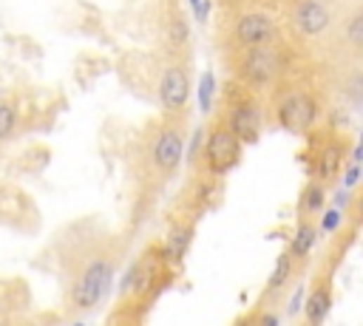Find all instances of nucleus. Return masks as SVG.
<instances>
[{
    "label": "nucleus",
    "mask_w": 363,
    "mask_h": 326,
    "mask_svg": "<svg viewBox=\"0 0 363 326\" xmlns=\"http://www.w3.org/2000/svg\"><path fill=\"white\" fill-rule=\"evenodd\" d=\"M173 37H176V40H187V26H185V23H176V26H173Z\"/></svg>",
    "instance_id": "4be33fe9"
},
{
    "label": "nucleus",
    "mask_w": 363,
    "mask_h": 326,
    "mask_svg": "<svg viewBox=\"0 0 363 326\" xmlns=\"http://www.w3.org/2000/svg\"><path fill=\"white\" fill-rule=\"evenodd\" d=\"M357 176H360V162H352L349 170H346V187H355Z\"/></svg>",
    "instance_id": "aec40b11"
},
{
    "label": "nucleus",
    "mask_w": 363,
    "mask_h": 326,
    "mask_svg": "<svg viewBox=\"0 0 363 326\" xmlns=\"http://www.w3.org/2000/svg\"><path fill=\"white\" fill-rule=\"evenodd\" d=\"M108 284H111V264H108V261H103V258L100 261H91V264L83 270L77 287H74V304L80 309L97 306L103 301Z\"/></svg>",
    "instance_id": "f257e3e1"
},
{
    "label": "nucleus",
    "mask_w": 363,
    "mask_h": 326,
    "mask_svg": "<svg viewBox=\"0 0 363 326\" xmlns=\"http://www.w3.org/2000/svg\"><path fill=\"white\" fill-rule=\"evenodd\" d=\"M360 37H363V15H355L352 23H349V40L360 43Z\"/></svg>",
    "instance_id": "a211bd4d"
},
{
    "label": "nucleus",
    "mask_w": 363,
    "mask_h": 326,
    "mask_svg": "<svg viewBox=\"0 0 363 326\" xmlns=\"http://www.w3.org/2000/svg\"><path fill=\"white\" fill-rule=\"evenodd\" d=\"M301 306H304V292L298 290V292L293 295V301H289V315H296V312H298Z\"/></svg>",
    "instance_id": "412c9836"
},
{
    "label": "nucleus",
    "mask_w": 363,
    "mask_h": 326,
    "mask_svg": "<svg viewBox=\"0 0 363 326\" xmlns=\"http://www.w3.org/2000/svg\"><path fill=\"white\" fill-rule=\"evenodd\" d=\"M307 320L310 323H324L326 315H329V306H332V298H329V290L326 287H318L310 298H307Z\"/></svg>",
    "instance_id": "9d476101"
},
{
    "label": "nucleus",
    "mask_w": 363,
    "mask_h": 326,
    "mask_svg": "<svg viewBox=\"0 0 363 326\" xmlns=\"http://www.w3.org/2000/svg\"><path fill=\"white\" fill-rule=\"evenodd\" d=\"M162 105L176 111V108H185L187 102V74L182 69H168L165 77H162Z\"/></svg>",
    "instance_id": "423d86ee"
},
{
    "label": "nucleus",
    "mask_w": 363,
    "mask_h": 326,
    "mask_svg": "<svg viewBox=\"0 0 363 326\" xmlns=\"http://www.w3.org/2000/svg\"><path fill=\"white\" fill-rule=\"evenodd\" d=\"M190 4H199V0H190Z\"/></svg>",
    "instance_id": "393cba45"
},
{
    "label": "nucleus",
    "mask_w": 363,
    "mask_h": 326,
    "mask_svg": "<svg viewBox=\"0 0 363 326\" xmlns=\"http://www.w3.org/2000/svg\"><path fill=\"white\" fill-rule=\"evenodd\" d=\"M278 119L289 128V130H307L315 122V102L310 97H286L281 102Z\"/></svg>",
    "instance_id": "7ed1b4c3"
},
{
    "label": "nucleus",
    "mask_w": 363,
    "mask_h": 326,
    "mask_svg": "<svg viewBox=\"0 0 363 326\" xmlns=\"http://www.w3.org/2000/svg\"><path fill=\"white\" fill-rule=\"evenodd\" d=\"M230 130L239 142H256L258 140V114L250 105H242L230 116Z\"/></svg>",
    "instance_id": "6e6552de"
},
{
    "label": "nucleus",
    "mask_w": 363,
    "mask_h": 326,
    "mask_svg": "<svg viewBox=\"0 0 363 326\" xmlns=\"http://www.w3.org/2000/svg\"><path fill=\"white\" fill-rule=\"evenodd\" d=\"M338 168H341V151L338 148H326V154L321 159V176H335Z\"/></svg>",
    "instance_id": "ddd939ff"
},
{
    "label": "nucleus",
    "mask_w": 363,
    "mask_h": 326,
    "mask_svg": "<svg viewBox=\"0 0 363 326\" xmlns=\"http://www.w3.org/2000/svg\"><path fill=\"white\" fill-rule=\"evenodd\" d=\"M261 323H272V326H275V323H278V318H275V315H264V318H261Z\"/></svg>",
    "instance_id": "b1692460"
},
{
    "label": "nucleus",
    "mask_w": 363,
    "mask_h": 326,
    "mask_svg": "<svg viewBox=\"0 0 363 326\" xmlns=\"http://www.w3.org/2000/svg\"><path fill=\"white\" fill-rule=\"evenodd\" d=\"M338 222H341V210H326V216H324V224H321V227H324L326 233H332V230L338 227Z\"/></svg>",
    "instance_id": "6ab92c4d"
},
{
    "label": "nucleus",
    "mask_w": 363,
    "mask_h": 326,
    "mask_svg": "<svg viewBox=\"0 0 363 326\" xmlns=\"http://www.w3.org/2000/svg\"><path fill=\"white\" fill-rule=\"evenodd\" d=\"M15 128V111L9 105H0V140H6Z\"/></svg>",
    "instance_id": "f3484780"
},
{
    "label": "nucleus",
    "mask_w": 363,
    "mask_h": 326,
    "mask_svg": "<svg viewBox=\"0 0 363 326\" xmlns=\"http://www.w3.org/2000/svg\"><path fill=\"white\" fill-rule=\"evenodd\" d=\"M182 137L176 130H162L154 142V162L162 168V170H173L182 159Z\"/></svg>",
    "instance_id": "0eeeda50"
},
{
    "label": "nucleus",
    "mask_w": 363,
    "mask_h": 326,
    "mask_svg": "<svg viewBox=\"0 0 363 326\" xmlns=\"http://www.w3.org/2000/svg\"><path fill=\"white\" fill-rule=\"evenodd\" d=\"M204 154H207V168L213 173H227L239 162L242 142L236 140V134L230 128H219V130H213V134H210Z\"/></svg>",
    "instance_id": "f03ea898"
},
{
    "label": "nucleus",
    "mask_w": 363,
    "mask_h": 326,
    "mask_svg": "<svg viewBox=\"0 0 363 326\" xmlns=\"http://www.w3.org/2000/svg\"><path fill=\"white\" fill-rule=\"evenodd\" d=\"M185 247H187V230H176V233L171 236V244H168V255H171V258L176 261V258H182Z\"/></svg>",
    "instance_id": "4468645a"
},
{
    "label": "nucleus",
    "mask_w": 363,
    "mask_h": 326,
    "mask_svg": "<svg viewBox=\"0 0 363 326\" xmlns=\"http://www.w3.org/2000/svg\"><path fill=\"white\" fill-rule=\"evenodd\" d=\"M244 72L256 83H264L272 74V54L270 51H250L247 60H244Z\"/></svg>",
    "instance_id": "1a4fd4ad"
},
{
    "label": "nucleus",
    "mask_w": 363,
    "mask_h": 326,
    "mask_svg": "<svg viewBox=\"0 0 363 326\" xmlns=\"http://www.w3.org/2000/svg\"><path fill=\"white\" fill-rule=\"evenodd\" d=\"M213 88H216V80H213V74H204L202 77V83H199V108L207 114L210 111V105H213Z\"/></svg>",
    "instance_id": "f8f14e48"
},
{
    "label": "nucleus",
    "mask_w": 363,
    "mask_h": 326,
    "mask_svg": "<svg viewBox=\"0 0 363 326\" xmlns=\"http://www.w3.org/2000/svg\"><path fill=\"white\" fill-rule=\"evenodd\" d=\"M286 276H289V255H278V264H275V270L270 276V284L272 287H281L286 281Z\"/></svg>",
    "instance_id": "2eb2a0df"
},
{
    "label": "nucleus",
    "mask_w": 363,
    "mask_h": 326,
    "mask_svg": "<svg viewBox=\"0 0 363 326\" xmlns=\"http://www.w3.org/2000/svg\"><path fill=\"white\" fill-rule=\"evenodd\" d=\"M193 6H196V18H199V20H204V18H207L210 4H193Z\"/></svg>",
    "instance_id": "5701e85b"
},
{
    "label": "nucleus",
    "mask_w": 363,
    "mask_h": 326,
    "mask_svg": "<svg viewBox=\"0 0 363 326\" xmlns=\"http://www.w3.org/2000/svg\"><path fill=\"white\" fill-rule=\"evenodd\" d=\"M275 26L270 18L264 15H244L236 26V37L244 43V46H258V43H267L272 37Z\"/></svg>",
    "instance_id": "39448f33"
},
{
    "label": "nucleus",
    "mask_w": 363,
    "mask_h": 326,
    "mask_svg": "<svg viewBox=\"0 0 363 326\" xmlns=\"http://www.w3.org/2000/svg\"><path fill=\"white\" fill-rule=\"evenodd\" d=\"M324 208V190L315 184V187H310L307 190V199H304V210H310V213H318Z\"/></svg>",
    "instance_id": "dca6fc26"
},
{
    "label": "nucleus",
    "mask_w": 363,
    "mask_h": 326,
    "mask_svg": "<svg viewBox=\"0 0 363 326\" xmlns=\"http://www.w3.org/2000/svg\"><path fill=\"white\" fill-rule=\"evenodd\" d=\"M296 26H298V32L315 37L329 26V12L324 9V4H318V0H307V4H301L296 9Z\"/></svg>",
    "instance_id": "20e7f679"
},
{
    "label": "nucleus",
    "mask_w": 363,
    "mask_h": 326,
    "mask_svg": "<svg viewBox=\"0 0 363 326\" xmlns=\"http://www.w3.org/2000/svg\"><path fill=\"white\" fill-rule=\"evenodd\" d=\"M312 241H315V227L301 224L298 233H296V238H293V252H296V255H307L310 247H312Z\"/></svg>",
    "instance_id": "9b49d317"
}]
</instances>
